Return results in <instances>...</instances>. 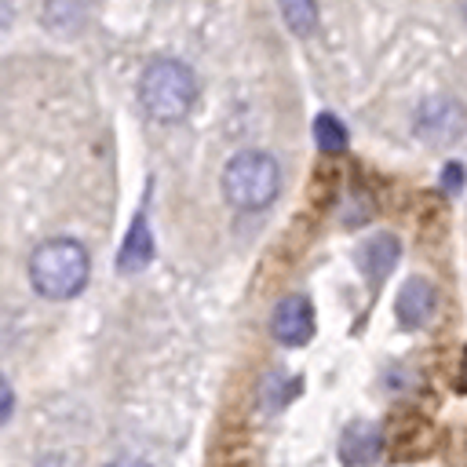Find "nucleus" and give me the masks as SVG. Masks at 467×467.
Returning a JSON list of instances; mask_svg holds the SVG:
<instances>
[{"instance_id": "11", "label": "nucleus", "mask_w": 467, "mask_h": 467, "mask_svg": "<svg viewBox=\"0 0 467 467\" xmlns=\"http://www.w3.org/2000/svg\"><path fill=\"white\" fill-rule=\"evenodd\" d=\"M314 142L321 153H343L347 150V128L336 113H317L314 117Z\"/></svg>"}, {"instance_id": "1", "label": "nucleus", "mask_w": 467, "mask_h": 467, "mask_svg": "<svg viewBox=\"0 0 467 467\" xmlns=\"http://www.w3.org/2000/svg\"><path fill=\"white\" fill-rule=\"evenodd\" d=\"M91 274V259L88 248L73 237H51L40 241L29 255V281L36 288V296L44 299H73L84 292Z\"/></svg>"}, {"instance_id": "5", "label": "nucleus", "mask_w": 467, "mask_h": 467, "mask_svg": "<svg viewBox=\"0 0 467 467\" xmlns=\"http://www.w3.org/2000/svg\"><path fill=\"white\" fill-rule=\"evenodd\" d=\"M270 332L277 343L285 347H303L310 343L314 336V306L303 292H292L285 296L277 306H274V317H270Z\"/></svg>"}, {"instance_id": "4", "label": "nucleus", "mask_w": 467, "mask_h": 467, "mask_svg": "<svg viewBox=\"0 0 467 467\" xmlns=\"http://www.w3.org/2000/svg\"><path fill=\"white\" fill-rule=\"evenodd\" d=\"M463 124H467V113H463V106H460L456 99H449V95H431V99L416 109V131H420V139H427V142H449V139H456V135L463 131Z\"/></svg>"}, {"instance_id": "16", "label": "nucleus", "mask_w": 467, "mask_h": 467, "mask_svg": "<svg viewBox=\"0 0 467 467\" xmlns=\"http://www.w3.org/2000/svg\"><path fill=\"white\" fill-rule=\"evenodd\" d=\"M463 18H467V0H463Z\"/></svg>"}, {"instance_id": "12", "label": "nucleus", "mask_w": 467, "mask_h": 467, "mask_svg": "<svg viewBox=\"0 0 467 467\" xmlns=\"http://www.w3.org/2000/svg\"><path fill=\"white\" fill-rule=\"evenodd\" d=\"M441 186L449 190V193H456L460 186H463V168L452 161V164H445V175H441Z\"/></svg>"}, {"instance_id": "2", "label": "nucleus", "mask_w": 467, "mask_h": 467, "mask_svg": "<svg viewBox=\"0 0 467 467\" xmlns=\"http://www.w3.org/2000/svg\"><path fill=\"white\" fill-rule=\"evenodd\" d=\"M197 99V80L186 62L179 58H157L142 69L139 80V102L157 124H175L190 113Z\"/></svg>"}, {"instance_id": "9", "label": "nucleus", "mask_w": 467, "mask_h": 467, "mask_svg": "<svg viewBox=\"0 0 467 467\" xmlns=\"http://www.w3.org/2000/svg\"><path fill=\"white\" fill-rule=\"evenodd\" d=\"M398 255H401V244H398L394 234H372V237L358 248V266H361V274H365L372 285H379V281L398 266Z\"/></svg>"}, {"instance_id": "8", "label": "nucleus", "mask_w": 467, "mask_h": 467, "mask_svg": "<svg viewBox=\"0 0 467 467\" xmlns=\"http://www.w3.org/2000/svg\"><path fill=\"white\" fill-rule=\"evenodd\" d=\"M150 259H153V234H150L146 212H139V215L131 219L128 234H124L120 252H117V270H120V274H139V270L150 266Z\"/></svg>"}, {"instance_id": "6", "label": "nucleus", "mask_w": 467, "mask_h": 467, "mask_svg": "<svg viewBox=\"0 0 467 467\" xmlns=\"http://www.w3.org/2000/svg\"><path fill=\"white\" fill-rule=\"evenodd\" d=\"M438 310V288L427 281V277H409L401 288H398V299H394V314L405 328H423Z\"/></svg>"}, {"instance_id": "10", "label": "nucleus", "mask_w": 467, "mask_h": 467, "mask_svg": "<svg viewBox=\"0 0 467 467\" xmlns=\"http://www.w3.org/2000/svg\"><path fill=\"white\" fill-rule=\"evenodd\" d=\"M277 7L292 33L310 36L317 29V0H277Z\"/></svg>"}, {"instance_id": "3", "label": "nucleus", "mask_w": 467, "mask_h": 467, "mask_svg": "<svg viewBox=\"0 0 467 467\" xmlns=\"http://www.w3.org/2000/svg\"><path fill=\"white\" fill-rule=\"evenodd\" d=\"M281 190V168L266 150H241L223 168V197L241 212H263Z\"/></svg>"}, {"instance_id": "14", "label": "nucleus", "mask_w": 467, "mask_h": 467, "mask_svg": "<svg viewBox=\"0 0 467 467\" xmlns=\"http://www.w3.org/2000/svg\"><path fill=\"white\" fill-rule=\"evenodd\" d=\"M109 467H150L146 460H135V456H124V460H113Z\"/></svg>"}, {"instance_id": "13", "label": "nucleus", "mask_w": 467, "mask_h": 467, "mask_svg": "<svg viewBox=\"0 0 467 467\" xmlns=\"http://www.w3.org/2000/svg\"><path fill=\"white\" fill-rule=\"evenodd\" d=\"M11 409H15V394H11V383L4 379V412H0V420H4V423L11 420Z\"/></svg>"}, {"instance_id": "7", "label": "nucleus", "mask_w": 467, "mask_h": 467, "mask_svg": "<svg viewBox=\"0 0 467 467\" xmlns=\"http://www.w3.org/2000/svg\"><path fill=\"white\" fill-rule=\"evenodd\" d=\"M383 456V431L368 420H354L339 438L343 467H376Z\"/></svg>"}, {"instance_id": "15", "label": "nucleus", "mask_w": 467, "mask_h": 467, "mask_svg": "<svg viewBox=\"0 0 467 467\" xmlns=\"http://www.w3.org/2000/svg\"><path fill=\"white\" fill-rule=\"evenodd\" d=\"M463 387H467V350H463Z\"/></svg>"}]
</instances>
